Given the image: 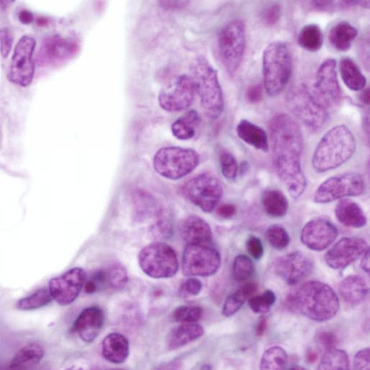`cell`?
<instances>
[{
	"label": "cell",
	"instance_id": "1",
	"mask_svg": "<svg viewBox=\"0 0 370 370\" xmlns=\"http://www.w3.org/2000/svg\"><path fill=\"white\" fill-rule=\"evenodd\" d=\"M273 164L278 175L291 197L305 192L307 178L302 169L304 137L298 124L287 114H278L269 124Z\"/></svg>",
	"mask_w": 370,
	"mask_h": 370
},
{
	"label": "cell",
	"instance_id": "2",
	"mask_svg": "<svg viewBox=\"0 0 370 370\" xmlns=\"http://www.w3.org/2000/svg\"><path fill=\"white\" fill-rule=\"evenodd\" d=\"M288 308L318 322L331 319L340 309L338 295L327 284L311 281L300 286L287 300Z\"/></svg>",
	"mask_w": 370,
	"mask_h": 370
},
{
	"label": "cell",
	"instance_id": "3",
	"mask_svg": "<svg viewBox=\"0 0 370 370\" xmlns=\"http://www.w3.org/2000/svg\"><path fill=\"white\" fill-rule=\"evenodd\" d=\"M355 150L351 130L345 125H336L319 143L312 160L314 169L319 173L336 169L351 159Z\"/></svg>",
	"mask_w": 370,
	"mask_h": 370
},
{
	"label": "cell",
	"instance_id": "4",
	"mask_svg": "<svg viewBox=\"0 0 370 370\" xmlns=\"http://www.w3.org/2000/svg\"><path fill=\"white\" fill-rule=\"evenodd\" d=\"M191 69L202 107L209 118H218L224 109V100L217 71L203 56L193 61Z\"/></svg>",
	"mask_w": 370,
	"mask_h": 370
},
{
	"label": "cell",
	"instance_id": "5",
	"mask_svg": "<svg viewBox=\"0 0 370 370\" xmlns=\"http://www.w3.org/2000/svg\"><path fill=\"white\" fill-rule=\"evenodd\" d=\"M262 64L266 91L276 97L287 86L292 72V59L288 46L280 42L269 45L264 51Z\"/></svg>",
	"mask_w": 370,
	"mask_h": 370
},
{
	"label": "cell",
	"instance_id": "6",
	"mask_svg": "<svg viewBox=\"0 0 370 370\" xmlns=\"http://www.w3.org/2000/svg\"><path fill=\"white\" fill-rule=\"evenodd\" d=\"M287 104L296 118L312 132H319L327 123L328 114L326 109L304 85L290 89L287 96Z\"/></svg>",
	"mask_w": 370,
	"mask_h": 370
},
{
	"label": "cell",
	"instance_id": "7",
	"mask_svg": "<svg viewBox=\"0 0 370 370\" xmlns=\"http://www.w3.org/2000/svg\"><path fill=\"white\" fill-rule=\"evenodd\" d=\"M246 44V27L242 20H232L221 30L218 39L219 56L225 70L230 75H233L240 69Z\"/></svg>",
	"mask_w": 370,
	"mask_h": 370
},
{
	"label": "cell",
	"instance_id": "8",
	"mask_svg": "<svg viewBox=\"0 0 370 370\" xmlns=\"http://www.w3.org/2000/svg\"><path fill=\"white\" fill-rule=\"evenodd\" d=\"M199 156L193 149L164 147L155 154L153 165L161 176L173 180L181 179L195 170Z\"/></svg>",
	"mask_w": 370,
	"mask_h": 370
},
{
	"label": "cell",
	"instance_id": "9",
	"mask_svg": "<svg viewBox=\"0 0 370 370\" xmlns=\"http://www.w3.org/2000/svg\"><path fill=\"white\" fill-rule=\"evenodd\" d=\"M139 264L142 271L154 279L171 278L179 269L175 251L161 242H154L142 249L139 254Z\"/></svg>",
	"mask_w": 370,
	"mask_h": 370
},
{
	"label": "cell",
	"instance_id": "10",
	"mask_svg": "<svg viewBox=\"0 0 370 370\" xmlns=\"http://www.w3.org/2000/svg\"><path fill=\"white\" fill-rule=\"evenodd\" d=\"M219 252L209 245L187 244L183 255V271L187 277H209L221 266Z\"/></svg>",
	"mask_w": 370,
	"mask_h": 370
},
{
	"label": "cell",
	"instance_id": "11",
	"mask_svg": "<svg viewBox=\"0 0 370 370\" xmlns=\"http://www.w3.org/2000/svg\"><path fill=\"white\" fill-rule=\"evenodd\" d=\"M184 193L192 204L206 213H211L218 204L223 187L218 178L209 173H202L189 180Z\"/></svg>",
	"mask_w": 370,
	"mask_h": 370
},
{
	"label": "cell",
	"instance_id": "12",
	"mask_svg": "<svg viewBox=\"0 0 370 370\" xmlns=\"http://www.w3.org/2000/svg\"><path fill=\"white\" fill-rule=\"evenodd\" d=\"M37 42L30 36H23L16 44L11 60L8 78L20 87L29 86L35 77V63L32 59Z\"/></svg>",
	"mask_w": 370,
	"mask_h": 370
},
{
	"label": "cell",
	"instance_id": "13",
	"mask_svg": "<svg viewBox=\"0 0 370 370\" xmlns=\"http://www.w3.org/2000/svg\"><path fill=\"white\" fill-rule=\"evenodd\" d=\"M364 190L362 177L357 173H345L328 179L314 194L317 204H328L346 197L360 195Z\"/></svg>",
	"mask_w": 370,
	"mask_h": 370
},
{
	"label": "cell",
	"instance_id": "14",
	"mask_svg": "<svg viewBox=\"0 0 370 370\" xmlns=\"http://www.w3.org/2000/svg\"><path fill=\"white\" fill-rule=\"evenodd\" d=\"M86 281V272L80 267H75L61 276L52 278L49 289L58 304L68 306L79 297Z\"/></svg>",
	"mask_w": 370,
	"mask_h": 370
},
{
	"label": "cell",
	"instance_id": "15",
	"mask_svg": "<svg viewBox=\"0 0 370 370\" xmlns=\"http://www.w3.org/2000/svg\"><path fill=\"white\" fill-rule=\"evenodd\" d=\"M333 59L325 61L319 67L314 85L316 99L326 109L338 106L342 99V90L335 71Z\"/></svg>",
	"mask_w": 370,
	"mask_h": 370
},
{
	"label": "cell",
	"instance_id": "16",
	"mask_svg": "<svg viewBox=\"0 0 370 370\" xmlns=\"http://www.w3.org/2000/svg\"><path fill=\"white\" fill-rule=\"evenodd\" d=\"M196 89L192 78L180 76L175 85L163 89L159 94L160 107L166 112L177 113L188 109L193 103Z\"/></svg>",
	"mask_w": 370,
	"mask_h": 370
},
{
	"label": "cell",
	"instance_id": "17",
	"mask_svg": "<svg viewBox=\"0 0 370 370\" xmlns=\"http://www.w3.org/2000/svg\"><path fill=\"white\" fill-rule=\"evenodd\" d=\"M79 51L80 46L75 40L53 35L42 42L38 62L41 66H58L74 58Z\"/></svg>",
	"mask_w": 370,
	"mask_h": 370
},
{
	"label": "cell",
	"instance_id": "18",
	"mask_svg": "<svg viewBox=\"0 0 370 370\" xmlns=\"http://www.w3.org/2000/svg\"><path fill=\"white\" fill-rule=\"evenodd\" d=\"M274 270L276 275L288 285H294L313 273L314 264L305 254L295 252L277 259Z\"/></svg>",
	"mask_w": 370,
	"mask_h": 370
},
{
	"label": "cell",
	"instance_id": "19",
	"mask_svg": "<svg viewBox=\"0 0 370 370\" xmlns=\"http://www.w3.org/2000/svg\"><path fill=\"white\" fill-rule=\"evenodd\" d=\"M338 230L328 220L318 218L309 221L301 233V242L309 249L321 252L338 238Z\"/></svg>",
	"mask_w": 370,
	"mask_h": 370
},
{
	"label": "cell",
	"instance_id": "20",
	"mask_svg": "<svg viewBox=\"0 0 370 370\" xmlns=\"http://www.w3.org/2000/svg\"><path fill=\"white\" fill-rule=\"evenodd\" d=\"M367 249L368 245L363 239L343 238L326 254L325 261L333 270H340L357 260Z\"/></svg>",
	"mask_w": 370,
	"mask_h": 370
},
{
	"label": "cell",
	"instance_id": "21",
	"mask_svg": "<svg viewBox=\"0 0 370 370\" xmlns=\"http://www.w3.org/2000/svg\"><path fill=\"white\" fill-rule=\"evenodd\" d=\"M104 314L97 307L85 309L76 319L73 330L86 343H93L104 325Z\"/></svg>",
	"mask_w": 370,
	"mask_h": 370
},
{
	"label": "cell",
	"instance_id": "22",
	"mask_svg": "<svg viewBox=\"0 0 370 370\" xmlns=\"http://www.w3.org/2000/svg\"><path fill=\"white\" fill-rule=\"evenodd\" d=\"M179 230L187 244L210 245L212 242L213 233L209 224L197 216L190 215L183 219Z\"/></svg>",
	"mask_w": 370,
	"mask_h": 370
},
{
	"label": "cell",
	"instance_id": "23",
	"mask_svg": "<svg viewBox=\"0 0 370 370\" xmlns=\"http://www.w3.org/2000/svg\"><path fill=\"white\" fill-rule=\"evenodd\" d=\"M129 352V342L125 336L120 333H109L102 343V355L111 363H124L128 358Z\"/></svg>",
	"mask_w": 370,
	"mask_h": 370
},
{
	"label": "cell",
	"instance_id": "24",
	"mask_svg": "<svg viewBox=\"0 0 370 370\" xmlns=\"http://www.w3.org/2000/svg\"><path fill=\"white\" fill-rule=\"evenodd\" d=\"M339 292L347 304L356 307L365 300L369 293V288L362 277L350 276L341 282Z\"/></svg>",
	"mask_w": 370,
	"mask_h": 370
},
{
	"label": "cell",
	"instance_id": "25",
	"mask_svg": "<svg viewBox=\"0 0 370 370\" xmlns=\"http://www.w3.org/2000/svg\"><path fill=\"white\" fill-rule=\"evenodd\" d=\"M204 334V328L195 323H183L168 335L167 345L170 350H176L199 340Z\"/></svg>",
	"mask_w": 370,
	"mask_h": 370
},
{
	"label": "cell",
	"instance_id": "26",
	"mask_svg": "<svg viewBox=\"0 0 370 370\" xmlns=\"http://www.w3.org/2000/svg\"><path fill=\"white\" fill-rule=\"evenodd\" d=\"M336 218L347 227L360 228L366 226L367 219L362 208L355 202L345 199L335 209Z\"/></svg>",
	"mask_w": 370,
	"mask_h": 370
},
{
	"label": "cell",
	"instance_id": "27",
	"mask_svg": "<svg viewBox=\"0 0 370 370\" xmlns=\"http://www.w3.org/2000/svg\"><path fill=\"white\" fill-rule=\"evenodd\" d=\"M238 137L254 148L267 152L269 141L266 132L261 127L247 121L242 120L237 128Z\"/></svg>",
	"mask_w": 370,
	"mask_h": 370
},
{
	"label": "cell",
	"instance_id": "28",
	"mask_svg": "<svg viewBox=\"0 0 370 370\" xmlns=\"http://www.w3.org/2000/svg\"><path fill=\"white\" fill-rule=\"evenodd\" d=\"M358 36V30L350 23L343 21L330 30L328 39L331 46L342 52L348 51Z\"/></svg>",
	"mask_w": 370,
	"mask_h": 370
},
{
	"label": "cell",
	"instance_id": "29",
	"mask_svg": "<svg viewBox=\"0 0 370 370\" xmlns=\"http://www.w3.org/2000/svg\"><path fill=\"white\" fill-rule=\"evenodd\" d=\"M134 213L137 220H145L161 215L156 199L144 190H134L131 195Z\"/></svg>",
	"mask_w": 370,
	"mask_h": 370
},
{
	"label": "cell",
	"instance_id": "30",
	"mask_svg": "<svg viewBox=\"0 0 370 370\" xmlns=\"http://www.w3.org/2000/svg\"><path fill=\"white\" fill-rule=\"evenodd\" d=\"M45 350L39 343H32L17 352L10 363L13 369H26L37 365L44 358Z\"/></svg>",
	"mask_w": 370,
	"mask_h": 370
},
{
	"label": "cell",
	"instance_id": "31",
	"mask_svg": "<svg viewBox=\"0 0 370 370\" xmlns=\"http://www.w3.org/2000/svg\"><path fill=\"white\" fill-rule=\"evenodd\" d=\"M200 122L201 118L197 111L191 110L187 112L172 125L173 136L181 141L192 139Z\"/></svg>",
	"mask_w": 370,
	"mask_h": 370
},
{
	"label": "cell",
	"instance_id": "32",
	"mask_svg": "<svg viewBox=\"0 0 370 370\" xmlns=\"http://www.w3.org/2000/svg\"><path fill=\"white\" fill-rule=\"evenodd\" d=\"M262 204L266 214L276 218L285 216L289 209L286 196L278 190L265 191L262 195Z\"/></svg>",
	"mask_w": 370,
	"mask_h": 370
},
{
	"label": "cell",
	"instance_id": "33",
	"mask_svg": "<svg viewBox=\"0 0 370 370\" xmlns=\"http://www.w3.org/2000/svg\"><path fill=\"white\" fill-rule=\"evenodd\" d=\"M340 73L345 85L351 90H362L366 79L357 63L350 58H344L340 61Z\"/></svg>",
	"mask_w": 370,
	"mask_h": 370
},
{
	"label": "cell",
	"instance_id": "34",
	"mask_svg": "<svg viewBox=\"0 0 370 370\" xmlns=\"http://www.w3.org/2000/svg\"><path fill=\"white\" fill-rule=\"evenodd\" d=\"M257 290V285L254 283H247L238 290L230 295L224 304L223 315L230 317L237 314L243 307L247 298L254 294Z\"/></svg>",
	"mask_w": 370,
	"mask_h": 370
},
{
	"label": "cell",
	"instance_id": "35",
	"mask_svg": "<svg viewBox=\"0 0 370 370\" xmlns=\"http://www.w3.org/2000/svg\"><path fill=\"white\" fill-rule=\"evenodd\" d=\"M297 42L299 46L310 52L321 49L323 44V35L321 27L316 24H309L300 30Z\"/></svg>",
	"mask_w": 370,
	"mask_h": 370
},
{
	"label": "cell",
	"instance_id": "36",
	"mask_svg": "<svg viewBox=\"0 0 370 370\" xmlns=\"http://www.w3.org/2000/svg\"><path fill=\"white\" fill-rule=\"evenodd\" d=\"M53 300L49 289H40L35 293L23 297L16 302V308L20 311H32L43 308Z\"/></svg>",
	"mask_w": 370,
	"mask_h": 370
},
{
	"label": "cell",
	"instance_id": "37",
	"mask_svg": "<svg viewBox=\"0 0 370 370\" xmlns=\"http://www.w3.org/2000/svg\"><path fill=\"white\" fill-rule=\"evenodd\" d=\"M288 364V357L284 349L274 347L267 350L263 354L259 368L261 369H285Z\"/></svg>",
	"mask_w": 370,
	"mask_h": 370
},
{
	"label": "cell",
	"instance_id": "38",
	"mask_svg": "<svg viewBox=\"0 0 370 370\" xmlns=\"http://www.w3.org/2000/svg\"><path fill=\"white\" fill-rule=\"evenodd\" d=\"M315 11L335 13L356 7L369 8V1H312L307 4Z\"/></svg>",
	"mask_w": 370,
	"mask_h": 370
},
{
	"label": "cell",
	"instance_id": "39",
	"mask_svg": "<svg viewBox=\"0 0 370 370\" xmlns=\"http://www.w3.org/2000/svg\"><path fill=\"white\" fill-rule=\"evenodd\" d=\"M350 359L347 352L333 349L327 351L323 357L319 369H349Z\"/></svg>",
	"mask_w": 370,
	"mask_h": 370
},
{
	"label": "cell",
	"instance_id": "40",
	"mask_svg": "<svg viewBox=\"0 0 370 370\" xmlns=\"http://www.w3.org/2000/svg\"><path fill=\"white\" fill-rule=\"evenodd\" d=\"M107 283L115 290L123 289L128 282L127 269L121 263H115L106 269Z\"/></svg>",
	"mask_w": 370,
	"mask_h": 370
},
{
	"label": "cell",
	"instance_id": "41",
	"mask_svg": "<svg viewBox=\"0 0 370 370\" xmlns=\"http://www.w3.org/2000/svg\"><path fill=\"white\" fill-rule=\"evenodd\" d=\"M276 295L271 290H266L262 295L249 299V305L255 314H266L276 302Z\"/></svg>",
	"mask_w": 370,
	"mask_h": 370
},
{
	"label": "cell",
	"instance_id": "42",
	"mask_svg": "<svg viewBox=\"0 0 370 370\" xmlns=\"http://www.w3.org/2000/svg\"><path fill=\"white\" fill-rule=\"evenodd\" d=\"M255 271L253 261L245 255H240L235 257L233 272L235 280L239 282H243L251 278Z\"/></svg>",
	"mask_w": 370,
	"mask_h": 370
},
{
	"label": "cell",
	"instance_id": "43",
	"mask_svg": "<svg viewBox=\"0 0 370 370\" xmlns=\"http://www.w3.org/2000/svg\"><path fill=\"white\" fill-rule=\"evenodd\" d=\"M266 237L271 245L276 249H285L290 244V235L280 225H272L266 231Z\"/></svg>",
	"mask_w": 370,
	"mask_h": 370
},
{
	"label": "cell",
	"instance_id": "44",
	"mask_svg": "<svg viewBox=\"0 0 370 370\" xmlns=\"http://www.w3.org/2000/svg\"><path fill=\"white\" fill-rule=\"evenodd\" d=\"M203 309L195 306H181L173 313L174 319L180 323H197L203 316Z\"/></svg>",
	"mask_w": 370,
	"mask_h": 370
},
{
	"label": "cell",
	"instance_id": "45",
	"mask_svg": "<svg viewBox=\"0 0 370 370\" xmlns=\"http://www.w3.org/2000/svg\"><path fill=\"white\" fill-rule=\"evenodd\" d=\"M220 165L223 175L228 180H234L238 173L237 159L228 152L223 151L220 154Z\"/></svg>",
	"mask_w": 370,
	"mask_h": 370
},
{
	"label": "cell",
	"instance_id": "46",
	"mask_svg": "<svg viewBox=\"0 0 370 370\" xmlns=\"http://www.w3.org/2000/svg\"><path fill=\"white\" fill-rule=\"evenodd\" d=\"M317 344L326 351L335 349L339 344V340L333 333L321 331L316 335Z\"/></svg>",
	"mask_w": 370,
	"mask_h": 370
},
{
	"label": "cell",
	"instance_id": "47",
	"mask_svg": "<svg viewBox=\"0 0 370 370\" xmlns=\"http://www.w3.org/2000/svg\"><path fill=\"white\" fill-rule=\"evenodd\" d=\"M281 8L278 5H273L265 9L262 13L263 23L267 26H273L277 24L281 17Z\"/></svg>",
	"mask_w": 370,
	"mask_h": 370
},
{
	"label": "cell",
	"instance_id": "48",
	"mask_svg": "<svg viewBox=\"0 0 370 370\" xmlns=\"http://www.w3.org/2000/svg\"><path fill=\"white\" fill-rule=\"evenodd\" d=\"M247 248L250 255L255 259H260L264 254V247L260 239L251 235L247 242Z\"/></svg>",
	"mask_w": 370,
	"mask_h": 370
},
{
	"label": "cell",
	"instance_id": "49",
	"mask_svg": "<svg viewBox=\"0 0 370 370\" xmlns=\"http://www.w3.org/2000/svg\"><path fill=\"white\" fill-rule=\"evenodd\" d=\"M1 39V53L4 58L9 55L13 43V37L11 31L8 27H3L0 32Z\"/></svg>",
	"mask_w": 370,
	"mask_h": 370
},
{
	"label": "cell",
	"instance_id": "50",
	"mask_svg": "<svg viewBox=\"0 0 370 370\" xmlns=\"http://www.w3.org/2000/svg\"><path fill=\"white\" fill-rule=\"evenodd\" d=\"M369 349L365 348L359 351L354 359V366L355 369L369 370L370 368L369 362Z\"/></svg>",
	"mask_w": 370,
	"mask_h": 370
},
{
	"label": "cell",
	"instance_id": "51",
	"mask_svg": "<svg viewBox=\"0 0 370 370\" xmlns=\"http://www.w3.org/2000/svg\"><path fill=\"white\" fill-rule=\"evenodd\" d=\"M203 289V285L197 278H191L186 280L181 287L182 292L186 295H197Z\"/></svg>",
	"mask_w": 370,
	"mask_h": 370
},
{
	"label": "cell",
	"instance_id": "52",
	"mask_svg": "<svg viewBox=\"0 0 370 370\" xmlns=\"http://www.w3.org/2000/svg\"><path fill=\"white\" fill-rule=\"evenodd\" d=\"M154 231L157 232L161 237H169L172 232V226L169 220L160 218L154 226Z\"/></svg>",
	"mask_w": 370,
	"mask_h": 370
},
{
	"label": "cell",
	"instance_id": "53",
	"mask_svg": "<svg viewBox=\"0 0 370 370\" xmlns=\"http://www.w3.org/2000/svg\"><path fill=\"white\" fill-rule=\"evenodd\" d=\"M263 90L261 85H254L249 87L247 92V97L250 103L257 104L262 99Z\"/></svg>",
	"mask_w": 370,
	"mask_h": 370
},
{
	"label": "cell",
	"instance_id": "54",
	"mask_svg": "<svg viewBox=\"0 0 370 370\" xmlns=\"http://www.w3.org/2000/svg\"><path fill=\"white\" fill-rule=\"evenodd\" d=\"M159 4L166 11H179L185 8L189 4L188 1H160Z\"/></svg>",
	"mask_w": 370,
	"mask_h": 370
},
{
	"label": "cell",
	"instance_id": "55",
	"mask_svg": "<svg viewBox=\"0 0 370 370\" xmlns=\"http://www.w3.org/2000/svg\"><path fill=\"white\" fill-rule=\"evenodd\" d=\"M237 213V209L231 204H223L217 209V214L222 218H229Z\"/></svg>",
	"mask_w": 370,
	"mask_h": 370
},
{
	"label": "cell",
	"instance_id": "56",
	"mask_svg": "<svg viewBox=\"0 0 370 370\" xmlns=\"http://www.w3.org/2000/svg\"><path fill=\"white\" fill-rule=\"evenodd\" d=\"M18 16L20 23L24 25H30L33 20H35V16H33V14L25 9L21 10Z\"/></svg>",
	"mask_w": 370,
	"mask_h": 370
},
{
	"label": "cell",
	"instance_id": "57",
	"mask_svg": "<svg viewBox=\"0 0 370 370\" xmlns=\"http://www.w3.org/2000/svg\"><path fill=\"white\" fill-rule=\"evenodd\" d=\"M362 270L365 272L366 273H369V249H367V250L364 252V255L362 258V260L361 261L360 264Z\"/></svg>",
	"mask_w": 370,
	"mask_h": 370
},
{
	"label": "cell",
	"instance_id": "58",
	"mask_svg": "<svg viewBox=\"0 0 370 370\" xmlns=\"http://www.w3.org/2000/svg\"><path fill=\"white\" fill-rule=\"evenodd\" d=\"M266 328V320L265 317L261 316L259 319V323L257 328V334L258 335H261L265 332Z\"/></svg>",
	"mask_w": 370,
	"mask_h": 370
},
{
	"label": "cell",
	"instance_id": "59",
	"mask_svg": "<svg viewBox=\"0 0 370 370\" xmlns=\"http://www.w3.org/2000/svg\"><path fill=\"white\" fill-rule=\"evenodd\" d=\"M319 358L318 354L313 350L307 351L306 354V359L308 363L313 364L317 361Z\"/></svg>",
	"mask_w": 370,
	"mask_h": 370
},
{
	"label": "cell",
	"instance_id": "60",
	"mask_svg": "<svg viewBox=\"0 0 370 370\" xmlns=\"http://www.w3.org/2000/svg\"><path fill=\"white\" fill-rule=\"evenodd\" d=\"M359 98L364 104L369 106V88H366L362 91V92L359 95Z\"/></svg>",
	"mask_w": 370,
	"mask_h": 370
},
{
	"label": "cell",
	"instance_id": "61",
	"mask_svg": "<svg viewBox=\"0 0 370 370\" xmlns=\"http://www.w3.org/2000/svg\"><path fill=\"white\" fill-rule=\"evenodd\" d=\"M290 369H305L304 367H302V366H292L291 368H290Z\"/></svg>",
	"mask_w": 370,
	"mask_h": 370
}]
</instances>
